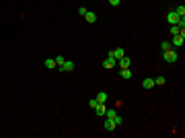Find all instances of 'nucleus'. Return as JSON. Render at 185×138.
Masks as SVG:
<instances>
[{
  "label": "nucleus",
  "instance_id": "obj_4",
  "mask_svg": "<svg viewBox=\"0 0 185 138\" xmlns=\"http://www.w3.org/2000/svg\"><path fill=\"white\" fill-rule=\"evenodd\" d=\"M124 56H126V52H124L121 47H115V49L109 52V58H113V60H119V58H124Z\"/></svg>",
  "mask_w": 185,
  "mask_h": 138
},
{
  "label": "nucleus",
  "instance_id": "obj_5",
  "mask_svg": "<svg viewBox=\"0 0 185 138\" xmlns=\"http://www.w3.org/2000/svg\"><path fill=\"white\" fill-rule=\"evenodd\" d=\"M115 66H117V60H113V58H109V56H107V58L103 60V68L111 70V68H115Z\"/></svg>",
  "mask_w": 185,
  "mask_h": 138
},
{
  "label": "nucleus",
  "instance_id": "obj_11",
  "mask_svg": "<svg viewBox=\"0 0 185 138\" xmlns=\"http://www.w3.org/2000/svg\"><path fill=\"white\" fill-rule=\"evenodd\" d=\"M119 74H121V78H126V81H128V78H132V70H130V68H121V72H119Z\"/></svg>",
  "mask_w": 185,
  "mask_h": 138
},
{
  "label": "nucleus",
  "instance_id": "obj_9",
  "mask_svg": "<svg viewBox=\"0 0 185 138\" xmlns=\"http://www.w3.org/2000/svg\"><path fill=\"white\" fill-rule=\"evenodd\" d=\"M95 111H97V115H103V118H105V111H107V107H105V103H99V105L95 107Z\"/></svg>",
  "mask_w": 185,
  "mask_h": 138
},
{
  "label": "nucleus",
  "instance_id": "obj_23",
  "mask_svg": "<svg viewBox=\"0 0 185 138\" xmlns=\"http://www.w3.org/2000/svg\"><path fill=\"white\" fill-rule=\"evenodd\" d=\"M119 2H121V0H109V4H111V6H119Z\"/></svg>",
  "mask_w": 185,
  "mask_h": 138
},
{
  "label": "nucleus",
  "instance_id": "obj_6",
  "mask_svg": "<svg viewBox=\"0 0 185 138\" xmlns=\"http://www.w3.org/2000/svg\"><path fill=\"white\" fill-rule=\"evenodd\" d=\"M60 70H62V72H72V70H74V62H72V60H66V62L60 66Z\"/></svg>",
  "mask_w": 185,
  "mask_h": 138
},
{
  "label": "nucleus",
  "instance_id": "obj_21",
  "mask_svg": "<svg viewBox=\"0 0 185 138\" xmlns=\"http://www.w3.org/2000/svg\"><path fill=\"white\" fill-rule=\"evenodd\" d=\"M87 12H89V10H87V8H85V6H80V8H78V15H80V17H85V15H87Z\"/></svg>",
  "mask_w": 185,
  "mask_h": 138
},
{
  "label": "nucleus",
  "instance_id": "obj_12",
  "mask_svg": "<svg viewBox=\"0 0 185 138\" xmlns=\"http://www.w3.org/2000/svg\"><path fill=\"white\" fill-rule=\"evenodd\" d=\"M105 130H109V132H113V130H115V124H113L109 118H105Z\"/></svg>",
  "mask_w": 185,
  "mask_h": 138
},
{
  "label": "nucleus",
  "instance_id": "obj_18",
  "mask_svg": "<svg viewBox=\"0 0 185 138\" xmlns=\"http://www.w3.org/2000/svg\"><path fill=\"white\" fill-rule=\"evenodd\" d=\"M160 47H163V52H165V49H171V41H163V44H160Z\"/></svg>",
  "mask_w": 185,
  "mask_h": 138
},
{
  "label": "nucleus",
  "instance_id": "obj_14",
  "mask_svg": "<svg viewBox=\"0 0 185 138\" xmlns=\"http://www.w3.org/2000/svg\"><path fill=\"white\" fill-rule=\"evenodd\" d=\"M97 101H99V103H105V101H107V93L101 91L99 95H97Z\"/></svg>",
  "mask_w": 185,
  "mask_h": 138
},
{
  "label": "nucleus",
  "instance_id": "obj_19",
  "mask_svg": "<svg viewBox=\"0 0 185 138\" xmlns=\"http://www.w3.org/2000/svg\"><path fill=\"white\" fill-rule=\"evenodd\" d=\"M53 60H56V64H58V66H62V64H64V62H66V60H64V58H62V56H56V58H53Z\"/></svg>",
  "mask_w": 185,
  "mask_h": 138
},
{
  "label": "nucleus",
  "instance_id": "obj_7",
  "mask_svg": "<svg viewBox=\"0 0 185 138\" xmlns=\"http://www.w3.org/2000/svg\"><path fill=\"white\" fill-rule=\"evenodd\" d=\"M130 64H132V60H130L128 56H124V58L117 60V66H119V68H130Z\"/></svg>",
  "mask_w": 185,
  "mask_h": 138
},
{
  "label": "nucleus",
  "instance_id": "obj_3",
  "mask_svg": "<svg viewBox=\"0 0 185 138\" xmlns=\"http://www.w3.org/2000/svg\"><path fill=\"white\" fill-rule=\"evenodd\" d=\"M183 41H185V31H181V33L173 35V39H171V46H173V47H183Z\"/></svg>",
  "mask_w": 185,
  "mask_h": 138
},
{
  "label": "nucleus",
  "instance_id": "obj_13",
  "mask_svg": "<svg viewBox=\"0 0 185 138\" xmlns=\"http://www.w3.org/2000/svg\"><path fill=\"white\" fill-rule=\"evenodd\" d=\"M85 19H87V21H89V23H95V21H97V15H95V12H92V10H89V12H87V15H85Z\"/></svg>",
  "mask_w": 185,
  "mask_h": 138
},
{
  "label": "nucleus",
  "instance_id": "obj_16",
  "mask_svg": "<svg viewBox=\"0 0 185 138\" xmlns=\"http://www.w3.org/2000/svg\"><path fill=\"white\" fill-rule=\"evenodd\" d=\"M175 12H177L179 17H185V6H183V4H181V6H177V8H175Z\"/></svg>",
  "mask_w": 185,
  "mask_h": 138
},
{
  "label": "nucleus",
  "instance_id": "obj_20",
  "mask_svg": "<svg viewBox=\"0 0 185 138\" xmlns=\"http://www.w3.org/2000/svg\"><path fill=\"white\" fill-rule=\"evenodd\" d=\"M154 85H165V76H158V78H154Z\"/></svg>",
  "mask_w": 185,
  "mask_h": 138
},
{
  "label": "nucleus",
  "instance_id": "obj_8",
  "mask_svg": "<svg viewBox=\"0 0 185 138\" xmlns=\"http://www.w3.org/2000/svg\"><path fill=\"white\" fill-rule=\"evenodd\" d=\"M167 21H169L171 25H175V23L179 21V15H177L175 10H169V15H167Z\"/></svg>",
  "mask_w": 185,
  "mask_h": 138
},
{
  "label": "nucleus",
  "instance_id": "obj_1",
  "mask_svg": "<svg viewBox=\"0 0 185 138\" xmlns=\"http://www.w3.org/2000/svg\"><path fill=\"white\" fill-rule=\"evenodd\" d=\"M105 118H109L115 126H121V124H124V118H121L115 109H107V111H105Z\"/></svg>",
  "mask_w": 185,
  "mask_h": 138
},
{
  "label": "nucleus",
  "instance_id": "obj_2",
  "mask_svg": "<svg viewBox=\"0 0 185 138\" xmlns=\"http://www.w3.org/2000/svg\"><path fill=\"white\" fill-rule=\"evenodd\" d=\"M163 58H165V62H177V58H179V54H177V49H165L163 52Z\"/></svg>",
  "mask_w": 185,
  "mask_h": 138
},
{
  "label": "nucleus",
  "instance_id": "obj_17",
  "mask_svg": "<svg viewBox=\"0 0 185 138\" xmlns=\"http://www.w3.org/2000/svg\"><path fill=\"white\" fill-rule=\"evenodd\" d=\"M181 31H183V29H179L177 25H171V33H173V35H177V33H181Z\"/></svg>",
  "mask_w": 185,
  "mask_h": 138
},
{
  "label": "nucleus",
  "instance_id": "obj_10",
  "mask_svg": "<svg viewBox=\"0 0 185 138\" xmlns=\"http://www.w3.org/2000/svg\"><path fill=\"white\" fill-rule=\"evenodd\" d=\"M142 87L148 91V89H152L154 87V78H144V83H142Z\"/></svg>",
  "mask_w": 185,
  "mask_h": 138
},
{
  "label": "nucleus",
  "instance_id": "obj_22",
  "mask_svg": "<svg viewBox=\"0 0 185 138\" xmlns=\"http://www.w3.org/2000/svg\"><path fill=\"white\" fill-rule=\"evenodd\" d=\"M89 105H91L92 109H95V107H97V105H99V101H97V99H91V101H89Z\"/></svg>",
  "mask_w": 185,
  "mask_h": 138
},
{
  "label": "nucleus",
  "instance_id": "obj_15",
  "mask_svg": "<svg viewBox=\"0 0 185 138\" xmlns=\"http://www.w3.org/2000/svg\"><path fill=\"white\" fill-rule=\"evenodd\" d=\"M46 66H47V68H56L58 64H56V60H53V58H47V60H46Z\"/></svg>",
  "mask_w": 185,
  "mask_h": 138
}]
</instances>
